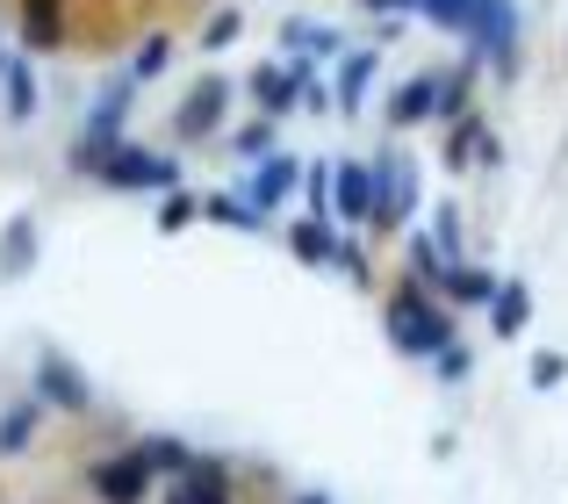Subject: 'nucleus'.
<instances>
[{"mask_svg":"<svg viewBox=\"0 0 568 504\" xmlns=\"http://www.w3.org/2000/svg\"><path fill=\"white\" fill-rule=\"evenodd\" d=\"M202 216H209V224H237V231L260 224V210H252V202H237V195H209V202H202Z\"/></svg>","mask_w":568,"mask_h":504,"instance_id":"obj_24","label":"nucleus"},{"mask_svg":"<svg viewBox=\"0 0 568 504\" xmlns=\"http://www.w3.org/2000/svg\"><path fill=\"white\" fill-rule=\"evenodd\" d=\"M526 317H532L526 281H511V289H497V295H489V332H497V339H518V332H526Z\"/></svg>","mask_w":568,"mask_h":504,"instance_id":"obj_14","label":"nucleus"},{"mask_svg":"<svg viewBox=\"0 0 568 504\" xmlns=\"http://www.w3.org/2000/svg\"><path fill=\"white\" fill-rule=\"evenodd\" d=\"M29 260H37V224L14 216V224L0 231V266H8V274H29Z\"/></svg>","mask_w":568,"mask_h":504,"instance_id":"obj_18","label":"nucleus"},{"mask_svg":"<svg viewBox=\"0 0 568 504\" xmlns=\"http://www.w3.org/2000/svg\"><path fill=\"white\" fill-rule=\"evenodd\" d=\"M403 260H410V274H417V281H425V289H439V274H446V260H439V245H432V239H410V245H403Z\"/></svg>","mask_w":568,"mask_h":504,"instance_id":"obj_26","label":"nucleus"},{"mask_svg":"<svg viewBox=\"0 0 568 504\" xmlns=\"http://www.w3.org/2000/svg\"><path fill=\"white\" fill-rule=\"evenodd\" d=\"M252 101H260V115H274V123H281V115H288L295 109V94H303V58H295V72L288 65H252Z\"/></svg>","mask_w":568,"mask_h":504,"instance_id":"obj_8","label":"nucleus"},{"mask_svg":"<svg viewBox=\"0 0 568 504\" xmlns=\"http://www.w3.org/2000/svg\"><path fill=\"white\" fill-rule=\"evenodd\" d=\"M295 181H303V167H295L288 152H266V159H260V173L245 181V202H252V210H274V202L288 195Z\"/></svg>","mask_w":568,"mask_h":504,"instance_id":"obj_11","label":"nucleus"},{"mask_svg":"<svg viewBox=\"0 0 568 504\" xmlns=\"http://www.w3.org/2000/svg\"><path fill=\"white\" fill-rule=\"evenodd\" d=\"M475 138H483V123H475V109L468 115H454V138H446V167H468V159H475Z\"/></svg>","mask_w":568,"mask_h":504,"instance_id":"obj_25","label":"nucleus"},{"mask_svg":"<svg viewBox=\"0 0 568 504\" xmlns=\"http://www.w3.org/2000/svg\"><path fill=\"white\" fill-rule=\"evenodd\" d=\"M288 252H295L303 266H324V260H332V231L310 216V224H295V231H288Z\"/></svg>","mask_w":568,"mask_h":504,"instance_id":"obj_22","label":"nucleus"},{"mask_svg":"<svg viewBox=\"0 0 568 504\" xmlns=\"http://www.w3.org/2000/svg\"><path fill=\"white\" fill-rule=\"evenodd\" d=\"M367 87H375V51H353L346 65H338V94H332V101H338V109L353 115V109L367 101Z\"/></svg>","mask_w":568,"mask_h":504,"instance_id":"obj_16","label":"nucleus"},{"mask_svg":"<svg viewBox=\"0 0 568 504\" xmlns=\"http://www.w3.org/2000/svg\"><path fill=\"white\" fill-rule=\"evenodd\" d=\"M194 216H202V202H194V195H166V202H159V231H187Z\"/></svg>","mask_w":568,"mask_h":504,"instance_id":"obj_29","label":"nucleus"},{"mask_svg":"<svg viewBox=\"0 0 568 504\" xmlns=\"http://www.w3.org/2000/svg\"><path fill=\"white\" fill-rule=\"evenodd\" d=\"M388 339H396L403 353H439L446 339H454V324H446V310L432 303V289L425 281H403L396 289V303H388Z\"/></svg>","mask_w":568,"mask_h":504,"instance_id":"obj_1","label":"nucleus"},{"mask_svg":"<svg viewBox=\"0 0 568 504\" xmlns=\"http://www.w3.org/2000/svg\"><path fill=\"white\" fill-rule=\"evenodd\" d=\"M37 419H43V396H22V404L0 411V454H22L29 433H37Z\"/></svg>","mask_w":568,"mask_h":504,"instance_id":"obj_15","label":"nucleus"},{"mask_svg":"<svg viewBox=\"0 0 568 504\" xmlns=\"http://www.w3.org/2000/svg\"><path fill=\"white\" fill-rule=\"evenodd\" d=\"M332 210L346 224H367V210H375V167H361V159L332 167Z\"/></svg>","mask_w":568,"mask_h":504,"instance_id":"obj_9","label":"nucleus"},{"mask_svg":"<svg viewBox=\"0 0 568 504\" xmlns=\"http://www.w3.org/2000/svg\"><path fill=\"white\" fill-rule=\"evenodd\" d=\"M0 87H8V115L29 123V115H37V80H29V58L8 51V43H0Z\"/></svg>","mask_w":568,"mask_h":504,"instance_id":"obj_13","label":"nucleus"},{"mask_svg":"<svg viewBox=\"0 0 568 504\" xmlns=\"http://www.w3.org/2000/svg\"><path fill=\"white\" fill-rule=\"evenodd\" d=\"M561 375H568V353H540V361H532V390H555Z\"/></svg>","mask_w":568,"mask_h":504,"instance_id":"obj_32","label":"nucleus"},{"mask_svg":"<svg viewBox=\"0 0 568 504\" xmlns=\"http://www.w3.org/2000/svg\"><path fill=\"white\" fill-rule=\"evenodd\" d=\"M101 181H109V188H173V181H181V167L159 159V152H144V144L115 138V152L101 159Z\"/></svg>","mask_w":568,"mask_h":504,"instance_id":"obj_5","label":"nucleus"},{"mask_svg":"<svg viewBox=\"0 0 568 504\" xmlns=\"http://www.w3.org/2000/svg\"><path fill=\"white\" fill-rule=\"evenodd\" d=\"M22 51H65L72 43V0H14Z\"/></svg>","mask_w":568,"mask_h":504,"instance_id":"obj_6","label":"nucleus"},{"mask_svg":"<svg viewBox=\"0 0 568 504\" xmlns=\"http://www.w3.org/2000/svg\"><path fill=\"white\" fill-rule=\"evenodd\" d=\"M237 37H245V14H237V8H223L216 22L202 29V51H223V43H237Z\"/></svg>","mask_w":568,"mask_h":504,"instance_id":"obj_28","label":"nucleus"},{"mask_svg":"<svg viewBox=\"0 0 568 504\" xmlns=\"http://www.w3.org/2000/svg\"><path fill=\"white\" fill-rule=\"evenodd\" d=\"M166 58H173V37H166V29H159V37H144V43H138V58H130V87L159 80V72H166Z\"/></svg>","mask_w":568,"mask_h":504,"instance_id":"obj_20","label":"nucleus"},{"mask_svg":"<svg viewBox=\"0 0 568 504\" xmlns=\"http://www.w3.org/2000/svg\"><path fill=\"white\" fill-rule=\"evenodd\" d=\"M324 266H338V274H353V281H361V289H367V281H375V274H367V252L353 245V239H332V260H324Z\"/></svg>","mask_w":568,"mask_h":504,"instance_id":"obj_27","label":"nucleus"},{"mask_svg":"<svg viewBox=\"0 0 568 504\" xmlns=\"http://www.w3.org/2000/svg\"><path fill=\"white\" fill-rule=\"evenodd\" d=\"M173 504H231V468L194 454V462L181 468V491H173Z\"/></svg>","mask_w":568,"mask_h":504,"instance_id":"obj_12","label":"nucleus"},{"mask_svg":"<svg viewBox=\"0 0 568 504\" xmlns=\"http://www.w3.org/2000/svg\"><path fill=\"white\" fill-rule=\"evenodd\" d=\"M144 468H152V476H181V468L194 462V447H187V440H144Z\"/></svg>","mask_w":568,"mask_h":504,"instance_id":"obj_21","label":"nucleus"},{"mask_svg":"<svg viewBox=\"0 0 568 504\" xmlns=\"http://www.w3.org/2000/svg\"><path fill=\"white\" fill-rule=\"evenodd\" d=\"M432 109H439V72H417V80H403L396 94H388V130H410V123H425Z\"/></svg>","mask_w":568,"mask_h":504,"instance_id":"obj_10","label":"nucleus"},{"mask_svg":"<svg viewBox=\"0 0 568 504\" xmlns=\"http://www.w3.org/2000/svg\"><path fill=\"white\" fill-rule=\"evenodd\" d=\"M439 252H460V210H439V239H432Z\"/></svg>","mask_w":568,"mask_h":504,"instance_id":"obj_33","label":"nucleus"},{"mask_svg":"<svg viewBox=\"0 0 568 504\" xmlns=\"http://www.w3.org/2000/svg\"><path fill=\"white\" fill-rule=\"evenodd\" d=\"M87 483H94L101 504H144L152 497V468H144V454H101L94 468H87Z\"/></svg>","mask_w":568,"mask_h":504,"instance_id":"obj_3","label":"nucleus"},{"mask_svg":"<svg viewBox=\"0 0 568 504\" xmlns=\"http://www.w3.org/2000/svg\"><path fill=\"white\" fill-rule=\"evenodd\" d=\"M403 210H417V167H410V159H382V167H375V210H367V231H396Z\"/></svg>","mask_w":568,"mask_h":504,"instance_id":"obj_4","label":"nucleus"},{"mask_svg":"<svg viewBox=\"0 0 568 504\" xmlns=\"http://www.w3.org/2000/svg\"><path fill=\"white\" fill-rule=\"evenodd\" d=\"M295 504H332V497H324V491H310V497H295Z\"/></svg>","mask_w":568,"mask_h":504,"instance_id":"obj_34","label":"nucleus"},{"mask_svg":"<svg viewBox=\"0 0 568 504\" xmlns=\"http://www.w3.org/2000/svg\"><path fill=\"white\" fill-rule=\"evenodd\" d=\"M223 152H231V159H266V152H274V115H252L245 130H231Z\"/></svg>","mask_w":568,"mask_h":504,"instance_id":"obj_19","label":"nucleus"},{"mask_svg":"<svg viewBox=\"0 0 568 504\" xmlns=\"http://www.w3.org/2000/svg\"><path fill=\"white\" fill-rule=\"evenodd\" d=\"M303 188H310V210H332V167H303Z\"/></svg>","mask_w":568,"mask_h":504,"instance_id":"obj_31","label":"nucleus"},{"mask_svg":"<svg viewBox=\"0 0 568 504\" xmlns=\"http://www.w3.org/2000/svg\"><path fill=\"white\" fill-rule=\"evenodd\" d=\"M432 361H439V382H460V375H468V367H475V353H468V346H454V339H446V346L432 353Z\"/></svg>","mask_w":568,"mask_h":504,"instance_id":"obj_30","label":"nucleus"},{"mask_svg":"<svg viewBox=\"0 0 568 504\" xmlns=\"http://www.w3.org/2000/svg\"><path fill=\"white\" fill-rule=\"evenodd\" d=\"M281 43H288L295 58H317V51H338L332 29H310V22H281Z\"/></svg>","mask_w":568,"mask_h":504,"instance_id":"obj_23","label":"nucleus"},{"mask_svg":"<svg viewBox=\"0 0 568 504\" xmlns=\"http://www.w3.org/2000/svg\"><path fill=\"white\" fill-rule=\"evenodd\" d=\"M439 295H454V303H489V295H497V281H489L483 266H446V274H439Z\"/></svg>","mask_w":568,"mask_h":504,"instance_id":"obj_17","label":"nucleus"},{"mask_svg":"<svg viewBox=\"0 0 568 504\" xmlns=\"http://www.w3.org/2000/svg\"><path fill=\"white\" fill-rule=\"evenodd\" d=\"M37 396L51 411H65V419H87V411H94V390H87V375L72 361H58V353H43L37 361Z\"/></svg>","mask_w":568,"mask_h":504,"instance_id":"obj_7","label":"nucleus"},{"mask_svg":"<svg viewBox=\"0 0 568 504\" xmlns=\"http://www.w3.org/2000/svg\"><path fill=\"white\" fill-rule=\"evenodd\" d=\"M223 115H231V80H223V72H202V80L181 94V109H173V138L202 144L209 130H223Z\"/></svg>","mask_w":568,"mask_h":504,"instance_id":"obj_2","label":"nucleus"}]
</instances>
